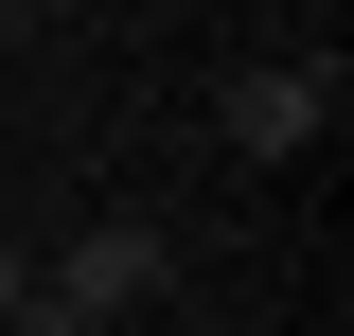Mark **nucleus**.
<instances>
[{
  "label": "nucleus",
  "mask_w": 354,
  "mask_h": 336,
  "mask_svg": "<svg viewBox=\"0 0 354 336\" xmlns=\"http://www.w3.org/2000/svg\"><path fill=\"white\" fill-rule=\"evenodd\" d=\"M18 301H36V248H18V230H0V319H18Z\"/></svg>",
  "instance_id": "obj_3"
},
{
  "label": "nucleus",
  "mask_w": 354,
  "mask_h": 336,
  "mask_svg": "<svg viewBox=\"0 0 354 336\" xmlns=\"http://www.w3.org/2000/svg\"><path fill=\"white\" fill-rule=\"evenodd\" d=\"M248 160H301L319 124H337V53H266V71H230V106H213Z\"/></svg>",
  "instance_id": "obj_2"
},
{
  "label": "nucleus",
  "mask_w": 354,
  "mask_h": 336,
  "mask_svg": "<svg viewBox=\"0 0 354 336\" xmlns=\"http://www.w3.org/2000/svg\"><path fill=\"white\" fill-rule=\"evenodd\" d=\"M0 336H88V319H71V301H18V319H0Z\"/></svg>",
  "instance_id": "obj_4"
},
{
  "label": "nucleus",
  "mask_w": 354,
  "mask_h": 336,
  "mask_svg": "<svg viewBox=\"0 0 354 336\" xmlns=\"http://www.w3.org/2000/svg\"><path fill=\"white\" fill-rule=\"evenodd\" d=\"M18 36H36V0H0V53H18Z\"/></svg>",
  "instance_id": "obj_5"
},
{
  "label": "nucleus",
  "mask_w": 354,
  "mask_h": 336,
  "mask_svg": "<svg viewBox=\"0 0 354 336\" xmlns=\"http://www.w3.org/2000/svg\"><path fill=\"white\" fill-rule=\"evenodd\" d=\"M160 283H177V248H160V230H142V212H106V230H71V248L36 265V301H71L88 336H106V319H142V301H160Z\"/></svg>",
  "instance_id": "obj_1"
}]
</instances>
